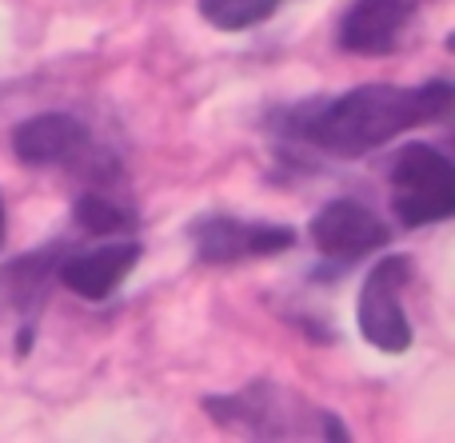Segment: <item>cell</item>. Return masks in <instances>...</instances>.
Listing matches in <instances>:
<instances>
[{"label": "cell", "instance_id": "6da1fadb", "mask_svg": "<svg viewBox=\"0 0 455 443\" xmlns=\"http://www.w3.org/2000/svg\"><path fill=\"white\" fill-rule=\"evenodd\" d=\"M451 80L427 84H360L336 100L320 104L315 112L291 120L299 140L339 160H355L392 144L395 136L419 124H432L451 108Z\"/></svg>", "mask_w": 455, "mask_h": 443}, {"label": "cell", "instance_id": "7a4b0ae2", "mask_svg": "<svg viewBox=\"0 0 455 443\" xmlns=\"http://www.w3.org/2000/svg\"><path fill=\"white\" fill-rule=\"evenodd\" d=\"M387 184L403 228H427L455 212V164L435 144H403Z\"/></svg>", "mask_w": 455, "mask_h": 443}, {"label": "cell", "instance_id": "3957f363", "mask_svg": "<svg viewBox=\"0 0 455 443\" xmlns=\"http://www.w3.org/2000/svg\"><path fill=\"white\" fill-rule=\"evenodd\" d=\"M411 284L408 256H387L363 276L360 304H355V324L371 348L400 356L411 348V320L403 312V288Z\"/></svg>", "mask_w": 455, "mask_h": 443}, {"label": "cell", "instance_id": "277c9868", "mask_svg": "<svg viewBox=\"0 0 455 443\" xmlns=\"http://www.w3.org/2000/svg\"><path fill=\"white\" fill-rule=\"evenodd\" d=\"M12 152L28 168H100L104 152L72 112H40L16 124Z\"/></svg>", "mask_w": 455, "mask_h": 443}, {"label": "cell", "instance_id": "5b68a950", "mask_svg": "<svg viewBox=\"0 0 455 443\" xmlns=\"http://www.w3.org/2000/svg\"><path fill=\"white\" fill-rule=\"evenodd\" d=\"M188 236L204 264L259 260V256H280L296 244V228L256 224V220H240V216H224V212L196 216L188 224Z\"/></svg>", "mask_w": 455, "mask_h": 443}, {"label": "cell", "instance_id": "8992f818", "mask_svg": "<svg viewBox=\"0 0 455 443\" xmlns=\"http://www.w3.org/2000/svg\"><path fill=\"white\" fill-rule=\"evenodd\" d=\"M307 236L320 248V256L336 264H355L363 256H371L376 248L387 244V224L376 208H368L363 200H331L307 224Z\"/></svg>", "mask_w": 455, "mask_h": 443}, {"label": "cell", "instance_id": "52a82bcc", "mask_svg": "<svg viewBox=\"0 0 455 443\" xmlns=\"http://www.w3.org/2000/svg\"><path fill=\"white\" fill-rule=\"evenodd\" d=\"M144 248L136 240H104L96 248H80L72 256H60L56 276L68 292L84 296V300H108L120 284L128 280V272L140 264Z\"/></svg>", "mask_w": 455, "mask_h": 443}, {"label": "cell", "instance_id": "ba28073f", "mask_svg": "<svg viewBox=\"0 0 455 443\" xmlns=\"http://www.w3.org/2000/svg\"><path fill=\"white\" fill-rule=\"evenodd\" d=\"M419 0H355L339 20V48L355 56H387L403 40Z\"/></svg>", "mask_w": 455, "mask_h": 443}, {"label": "cell", "instance_id": "9c48e42d", "mask_svg": "<svg viewBox=\"0 0 455 443\" xmlns=\"http://www.w3.org/2000/svg\"><path fill=\"white\" fill-rule=\"evenodd\" d=\"M76 224L88 236L112 240V236H128L136 228V216L124 204H116L112 196H104V192H84L76 200Z\"/></svg>", "mask_w": 455, "mask_h": 443}, {"label": "cell", "instance_id": "30bf717a", "mask_svg": "<svg viewBox=\"0 0 455 443\" xmlns=\"http://www.w3.org/2000/svg\"><path fill=\"white\" fill-rule=\"evenodd\" d=\"M280 4H283V0H196L200 16H204L212 28H220V32L251 28V24L275 16V8H280Z\"/></svg>", "mask_w": 455, "mask_h": 443}, {"label": "cell", "instance_id": "8fae6325", "mask_svg": "<svg viewBox=\"0 0 455 443\" xmlns=\"http://www.w3.org/2000/svg\"><path fill=\"white\" fill-rule=\"evenodd\" d=\"M0 240H4V196H0Z\"/></svg>", "mask_w": 455, "mask_h": 443}]
</instances>
